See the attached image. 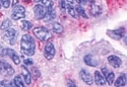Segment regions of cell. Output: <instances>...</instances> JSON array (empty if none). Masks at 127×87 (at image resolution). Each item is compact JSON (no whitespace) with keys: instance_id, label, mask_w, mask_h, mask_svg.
<instances>
[{"instance_id":"obj_7","label":"cell","mask_w":127,"mask_h":87,"mask_svg":"<svg viewBox=\"0 0 127 87\" xmlns=\"http://www.w3.org/2000/svg\"><path fill=\"white\" fill-rule=\"evenodd\" d=\"M55 54H56V51H55L54 45H53L51 42H48L46 44L45 50H44V55H45L46 59H48V60L53 59V58H54V56H55Z\"/></svg>"},{"instance_id":"obj_10","label":"cell","mask_w":127,"mask_h":87,"mask_svg":"<svg viewBox=\"0 0 127 87\" xmlns=\"http://www.w3.org/2000/svg\"><path fill=\"white\" fill-rule=\"evenodd\" d=\"M108 36L115 39V40H120L125 36V28L120 27L118 29H114V30H109L108 31Z\"/></svg>"},{"instance_id":"obj_34","label":"cell","mask_w":127,"mask_h":87,"mask_svg":"<svg viewBox=\"0 0 127 87\" xmlns=\"http://www.w3.org/2000/svg\"><path fill=\"white\" fill-rule=\"evenodd\" d=\"M35 1H36V2H39V1H41V0H35Z\"/></svg>"},{"instance_id":"obj_35","label":"cell","mask_w":127,"mask_h":87,"mask_svg":"<svg viewBox=\"0 0 127 87\" xmlns=\"http://www.w3.org/2000/svg\"><path fill=\"white\" fill-rule=\"evenodd\" d=\"M24 1H29V0H24Z\"/></svg>"},{"instance_id":"obj_31","label":"cell","mask_w":127,"mask_h":87,"mask_svg":"<svg viewBox=\"0 0 127 87\" xmlns=\"http://www.w3.org/2000/svg\"><path fill=\"white\" fill-rule=\"evenodd\" d=\"M67 85H68V86H72V87H76V84H75V83H73L71 80H68Z\"/></svg>"},{"instance_id":"obj_27","label":"cell","mask_w":127,"mask_h":87,"mask_svg":"<svg viewBox=\"0 0 127 87\" xmlns=\"http://www.w3.org/2000/svg\"><path fill=\"white\" fill-rule=\"evenodd\" d=\"M76 2H77L79 5L87 4V3H92V4H94V3H95V0H76Z\"/></svg>"},{"instance_id":"obj_9","label":"cell","mask_w":127,"mask_h":87,"mask_svg":"<svg viewBox=\"0 0 127 87\" xmlns=\"http://www.w3.org/2000/svg\"><path fill=\"white\" fill-rule=\"evenodd\" d=\"M79 76H80L81 80H82L84 83H87L88 85H92V84H93V82H94L93 76L91 75V73H90L88 70L81 69V70H80V73H79Z\"/></svg>"},{"instance_id":"obj_17","label":"cell","mask_w":127,"mask_h":87,"mask_svg":"<svg viewBox=\"0 0 127 87\" xmlns=\"http://www.w3.org/2000/svg\"><path fill=\"white\" fill-rule=\"evenodd\" d=\"M115 86H125L126 85V76L125 74L120 75L115 82H113Z\"/></svg>"},{"instance_id":"obj_32","label":"cell","mask_w":127,"mask_h":87,"mask_svg":"<svg viewBox=\"0 0 127 87\" xmlns=\"http://www.w3.org/2000/svg\"><path fill=\"white\" fill-rule=\"evenodd\" d=\"M17 1H18V0H12V6L16 5L17 4Z\"/></svg>"},{"instance_id":"obj_8","label":"cell","mask_w":127,"mask_h":87,"mask_svg":"<svg viewBox=\"0 0 127 87\" xmlns=\"http://www.w3.org/2000/svg\"><path fill=\"white\" fill-rule=\"evenodd\" d=\"M34 12H35V16L37 19H43L46 15L47 8L42 4H37L34 7Z\"/></svg>"},{"instance_id":"obj_3","label":"cell","mask_w":127,"mask_h":87,"mask_svg":"<svg viewBox=\"0 0 127 87\" xmlns=\"http://www.w3.org/2000/svg\"><path fill=\"white\" fill-rule=\"evenodd\" d=\"M2 38L7 44H9V45H14L15 41L17 39V31L13 28H8L5 30Z\"/></svg>"},{"instance_id":"obj_18","label":"cell","mask_w":127,"mask_h":87,"mask_svg":"<svg viewBox=\"0 0 127 87\" xmlns=\"http://www.w3.org/2000/svg\"><path fill=\"white\" fill-rule=\"evenodd\" d=\"M75 8V12H76V14L78 15V16H81V17H83V18H88L89 16L87 15V13H86V10H84V8L81 6V5H77L76 7H74Z\"/></svg>"},{"instance_id":"obj_21","label":"cell","mask_w":127,"mask_h":87,"mask_svg":"<svg viewBox=\"0 0 127 87\" xmlns=\"http://www.w3.org/2000/svg\"><path fill=\"white\" fill-rule=\"evenodd\" d=\"M66 9H67V11H68V14L69 15H71L72 17H77V14H76V12H75V8L72 6V4H67L66 5Z\"/></svg>"},{"instance_id":"obj_6","label":"cell","mask_w":127,"mask_h":87,"mask_svg":"<svg viewBox=\"0 0 127 87\" xmlns=\"http://www.w3.org/2000/svg\"><path fill=\"white\" fill-rule=\"evenodd\" d=\"M0 74L5 76H11L14 74V69L7 62L0 60Z\"/></svg>"},{"instance_id":"obj_13","label":"cell","mask_w":127,"mask_h":87,"mask_svg":"<svg viewBox=\"0 0 127 87\" xmlns=\"http://www.w3.org/2000/svg\"><path fill=\"white\" fill-rule=\"evenodd\" d=\"M22 75L24 77V81L26 84H31L32 82V75H31V72L28 70V68L25 66V65H23L22 66Z\"/></svg>"},{"instance_id":"obj_12","label":"cell","mask_w":127,"mask_h":87,"mask_svg":"<svg viewBox=\"0 0 127 87\" xmlns=\"http://www.w3.org/2000/svg\"><path fill=\"white\" fill-rule=\"evenodd\" d=\"M108 62H109V64L111 65V66L114 67V68H119L121 66V64H122L121 59L119 57H117V56H115V55L109 56L108 57Z\"/></svg>"},{"instance_id":"obj_19","label":"cell","mask_w":127,"mask_h":87,"mask_svg":"<svg viewBox=\"0 0 127 87\" xmlns=\"http://www.w3.org/2000/svg\"><path fill=\"white\" fill-rule=\"evenodd\" d=\"M83 61H84V63H86L87 65L92 66V67H95V66H97V65H98V63L96 61H94V59H93V57L91 55H87L86 57H84Z\"/></svg>"},{"instance_id":"obj_30","label":"cell","mask_w":127,"mask_h":87,"mask_svg":"<svg viewBox=\"0 0 127 87\" xmlns=\"http://www.w3.org/2000/svg\"><path fill=\"white\" fill-rule=\"evenodd\" d=\"M24 63H25V65H28V66H31V65L34 64L33 60H31V59H26V60L24 61Z\"/></svg>"},{"instance_id":"obj_16","label":"cell","mask_w":127,"mask_h":87,"mask_svg":"<svg viewBox=\"0 0 127 87\" xmlns=\"http://www.w3.org/2000/svg\"><path fill=\"white\" fill-rule=\"evenodd\" d=\"M103 11V9L100 5H97V4H92L91 5V8H90V12L93 16H99Z\"/></svg>"},{"instance_id":"obj_14","label":"cell","mask_w":127,"mask_h":87,"mask_svg":"<svg viewBox=\"0 0 127 87\" xmlns=\"http://www.w3.org/2000/svg\"><path fill=\"white\" fill-rule=\"evenodd\" d=\"M95 82H96V84L99 86H103L106 84V80H105L104 75L100 71L95 72Z\"/></svg>"},{"instance_id":"obj_11","label":"cell","mask_w":127,"mask_h":87,"mask_svg":"<svg viewBox=\"0 0 127 87\" xmlns=\"http://www.w3.org/2000/svg\"><path fill=\"white\" fill-rule=\"evenodd\" d=\"M102 72H103V75L105 77V80L109 85H112L113 82H114V79H115V74L113 72H110L108 71V69L106 67H103L102 68Z\"/></svg>"},{"instance_id":"obj_20","label":"cell","mask_w":127,"mask_h":87,"mask_svg":"<svg viewBox=\"0 0 127 87\" xmlns=\"http://www.w3.org/2000/svg\"><path fill=\"white\" fill-rule=\"evenodd\" d=\"M53 31L56 32V34H62L63 30H64V28H63V26L59 23V22H54L53 23Z\"/></svg>"},{"instance_id":"obj_25","label":"cell","mask_w":127,"mask_h":87,"mask_svg":"<svg viewBox=\"0 0 127 87\" xmlns=\"http://www.w3.org/2000/svg\"><path fill=\"white\" fill-rule=\"evenodd\" d=\"M14 86V83L8 80H2L0 81V87H12Z\"/></svg>"},{"instance_id":"obj_2","label":"cell","mask_w":127,"mask_h":87,"mask_svg":"<svg viewBox=\"0 0 127 87\" xmlns=\"http://www.w3.org/2000/svg\"><path fill=\"white\" fill-rule=\"evenodd\" d=\"M0 56L1 57H9L13 61V63L15 65H19L20 64V58L17 55V53L12 50V49H7V48H3V49H0Z\"/></svg>"},{"instance_id":"obj_1","label":"cell","mask_w":127,"mask_h":87,"mask_svg":"<svg viewBox=\"0 0 127 87\" xmlns=\"http://www.w3.org/2000/svg\"><path fill=\"white\" fill-rule=\"evenodd\" d=\"M20 49L26 56H33L36 52V42L34 38L29 34L24 35L22 37V41H20Z\"/></svg>"},{"instance_id":"obj_5","label":"cell","mask_w":127,"mask_h":87,"mask_svg":"<svg viewBox=\"0 0 127 87\" xmlns=\"http://www.w3.org/2000/svg\"><path fill=\"white\" fill-rule=\"evenodd\" d=\"M34 35L40 40V41H46L49 37V30L44 26H38L33 29Z\"/></svg>"},{"instance_id":"obj_15","label":"cell","mask_w":127,"mask_h":87,"mask_svg":"<svg viewBox=\"0 0 127 87\" xmlns=\"http://www.w3.org/2000/svg\"><path fill=\"white\" fill-rule=\"evenodd\" d=\"M56 17V12H55V9L53 7H48L47 8V12H46V15L45 17L43 18L45 21H51Z\"/></svg>"},{"instance_id":"obj_33","label":"cell","mask_w":127,"mask_h":87,"mask_svg":"<svg viewBox=\"0 0 127 87\" xmlns=\"http://www.w3.org/2000/svg\"><path fill=\"white\" fill-rule=\"evenodd\" d=\"M66 1H67L69 4H72V3H73V1H74V0H66Z\"/></svg>"},{"instance_id":"obj_29","label":"cell","mask_w":127,"mask_h":87,"mask_svg":"<svg viewBox=\"0 0 127 87\" xmlns=\"http://www.w3.org/2000/svg\"><path fill=\"white\" fill-rule=\"evenodd\" d=\"M60 8H61L62 11H64V10L66 9V5H65V1H64V0H61V1H60Z\"/></svg>"},{"instance_id":"obj_24","label":"cell","mask_w":127,"mask_h":87,"mask_svg":"<svg viewBox=\"0 0 127 87\" xmlns=\"http://www.w3.org/2000/svg\"><path fill=\"white\" fill-rule=\"evenodd\" d=\"M10 26H11V20L5 19V20H3V22H2L1 26H0V28H1L2 30H6V29L10 28Z\"/></svg>"},{"instance_id":"obj_26","label":"cell","mask_w":127,"mask_h":87,"mask_svg":"<svg viewBox=\"0 0 127 87\" xmlns=\"http://www.w3.org/2000/svg\"><path fill=\"white\" fill-rule=\"evenodd\" d=\"M41 2H42V5H44L46 8L48 7H53V1L52 0H41Z\"/></svg>"},{"instance_id":"obj_28","label":"cell","mask_w":127,"mask_h":87,"mask_svg":"<svg viewBox=\"0 0 127 87\" xmlns=\"http://www.w3.org/2000/svg\"><path fill=\"white\" fill-rule=\"evenodd\" d=\"M0 4H1L4 8H8L10 6V1L9 0H0Z\"/></svg>"},{"instance_id":"obj_22","label":"cell","mask_w":127,"mask_h":87,"mask_svg":"<svg viewBox=\"0 0 127 87\" xmlns=\"http://www.w3.org/2000/svg\"><path fill=\"white\" fill-rule=\"evenodd\" d=\"M20 26H22V28L26 31L30 30L32 28V26H33V24H32L31 21H28V20H23L22 23H20Z\"/></svg>"},{"instance_id":"obj_4","label":"cell","mask_w":127,"mask_h":87,"mask_svg":"<svg viewBox=\"0 0 127 87\" xmlns=\"http://www.w3.org/2000/svg\"><path fill=\"white\" fill-rule=\"evenodd\" d=\"M25 16H26V8L23 5H18V4L14 5L11 13V18L13 20H18L25 18Z\"/></svg>"},{"instance_id":"obj_23","label":"cell","mask_w":127,"mask_h":87,"mask_svg":"<svg viewBox=\"0 0 127 87\" xmlns=\"http://www.w3.org/2000/svg\"><path fill=\"white\" fill-rule=\"evenodd\" d=\"M13 83H14V86H16V87H24L25 86V83L23 82L22 77H20L19 75L15 76V78L13 80Z\"/></svg>"},{"instance_id":"obj_36","label":"cell","mask_w":127,"mask_h":87,"mask_svg":"<svg viewBox=\"0 0 127 87\" xmlns=\"http://www.w3.org/2000/svg\"><path fill=\"white\" fill-rule=\"evenodd\" d=\"M0 8H1V4H0Z\"/></svg>"}]
</instances>
